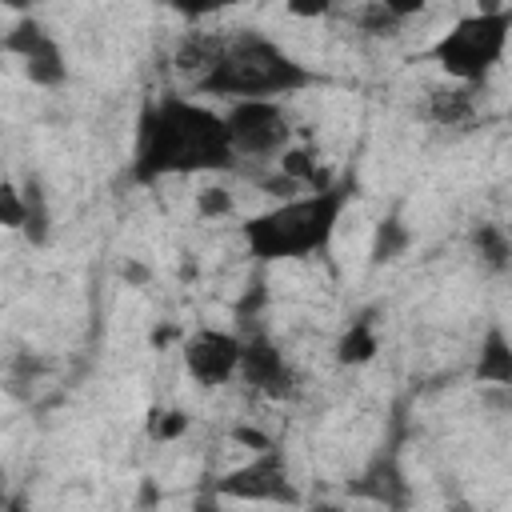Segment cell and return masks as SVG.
Masks as SVG:
<instances>
[{"instance_id": "obj_2", "label": "cell", "mask_w": 512, "mask_h": 512, "mask_svg": "<svg viewBox=\"0 0 512 512\" xmlns=\"http://www.w3.org/2000/svg\"><path fill=\"white\" fill-rule=\"evenodd\" d=\"M352 200V180L328 184L312 196H292L268 212H256L240 224L244 244L256 260H304L332 244V232Z\"/></svg>"}, {"instance_id": "obj_26", "label": "cell", "mask_w": 512, "mask_h": 512, "mask_svg": "<svg viewBox=\"0 0 512 512\" xmlns=\"http://www.w3.org/2000/svg\"><path fill=\"white\" fill-rule=\"evenodd\" d=\"M196 512H220V504H216V500H200Z\"/></svg>"}, {"instance_id": "obj_21", "label": "cell", "mask_w": 512, "mask_h": 512, "mask_svg": "<svg viewBox=\"0 0 512 512\" xmlns=\"http://www.w3.org/2000/svg\"><path fill=\"white\" fill-rule=\"evenodd\" d=\"M360 28H364V32H372V36H388L392 28H400V20L388 12V4H384V0H376V4L360 8Z\"/></svg>"}, {"instance_id": "obj_13", "label": "cell", "mask_w": 512, "mask_h": 512, "mask_svg": "<svg viewBox=\"0 0 512 512\" xmlns=\"http://www.w3.org/2000/svg\"><path fill=\"white\" fill-rule=\"evenodd\" d=\"M428 116L436 124H448V128H460L476 116V96L468 84L460 88H444V92H432V104H428Z\"/></svg>"}, {"instance_id": "obj_10", "label": "cell", "mask_w": 512, "mask_h": 512, "mask_svg": "<svg viewBox=\"0 0 512 512\" xmlns=\"http://www.w3.org/2000/svg\"><path fill=\"white\" fill-rule=\"evenodd\" d=\"M352 492L364 496V500H376V504H384V508H400L408 484H404V476L396 472L392 460H376V464L352 484Z\"/></svg>"}, {"instance_id": "obj_3", "label": "cell", "mask_w": 512, "mask_h": 512, "mask_svg": "<svg viewBox=\"0 0 512 512\" xmlns=\"http://www.w3.org/2000/svg\"><path fill=\"white\" fill-rule=\"evenodd\" d=\"M312 80L316 76L300 60H292L276 40L260 32H240V36H224L216 64L196 80V88L232 100H276L308 88Z\"/></svg>"}, {"instance_id": "obj_16", "label": "cell", "mask_w": 512, "mask_h": 512, "mask_svg": "<svg viewBox=\"0 0 512 512\" xmlns=\"http://www.w3.org/2000/svg\"><path fill=\"white\" fill-rule=\"evenodd\" d=\"M472 240H476V252H480L484 264H492V268H508L512 248H508V236H504L500 224H480V228L472 232Z\"/></svg>"}, {"instance_id": "obj_25", "label": "cell", "mask_w": 512, "mask_h": 512, "mask_svg": "<svg viewBox=\"0 0 512 512\" xmlns=\"http://www.w3.org/2000/svg\"><path fill=\"white\" fill-rule=\"evenodd\" d=\"M304 512H344V508H336V504H312V508H304Z\"/></svg>"}, {"instance_id": "obj_23", "label": "cell", "mask_w": 512, "mask_h": 512, "mask_svg": "<svg viewBox=\"0 0 512 512\" xmlns=\"http://www.w3.org/2000/svg\"><path fill=\"white\" fill-rule=\"evenodd\" d=\"M120 276H124L128 284H148V276H152V272H148L144 264H136V260H128V264L120 268Z\"/></svg>"}, {"instance_id": "obj_11", "label": "cell", "mask_w": 512, "mask_h": 512, "mask_svg": "<svg viewBox=\"0 0 512 512\" xmlns=\"http://www.w3.org/2000/svg\"><path fill=\"white\" fill-rule=\"evenodd\" d=\"M476 380L500 384V388L512 384V348H508L504 328H488V336L480 344V360H476Z\"/></svg>"}, {"instance_id": "obj_1", "label": "cell", "mask_w": 512, "mask_h": 512, "mask_svg": "<svg viewBox=\"0 0 512 512\" xmlns=\"http://www.w3.org/2000/svg\"><path fill=\"white\" fill-rule=\"evenodd\" d=\"M236 160L228 144L224 116L184 100V96H160L144 104L140 132H136V156H132V180L152 184L164 176H192V172H220Z\"/></svg>"}, {"instance_id": "obj_5", "label": "cell", "mask_w": 512, "mask_h": 512, "mask_svg": "<svg viewBox=\"0 0 512 512\" xmlns=\"http://www.w3.org/2000/svg\"><path fill=\"white\" fill-rule=\"evenodd\" d=\"M224 116L228 144L236 156H280L292 144V120L280 108V100H232Z\"/></svg>"}, {"instance_id": "obj_6", "label": "cell", "mask_w": 512, "mask_h": 512, "mask_svg": "<svg viewBox=\"0 0 512 512\" xmlns=\"http://www.w3.org/2000/svg\"><path fill=\"white\" fill-rule=\"evenodd\" d=\"M216 496L252 500V504H300V492H296V484L288 480V464H284V452H280V448L256 452L244 468L220 476Z\"/></svg>"}, {"instance_id": "obj_15", "label": "cell", "mask_w": 512, "mask_h": 512, "mask_svg": "<svg viewBox=\"0 0 512 512\" xmlns=\"http://www.w3.org/2000/svg\"><path fill=\"white\" fill-rule=\"evenodd\" d=\"M404 248H408V228H404L396 216L380 220L376 240H372V264H388V260H396Z\"/></svg>"}, {"instance_id": "obj_14", "label": "cell", "mask_w": 512, "mask_h": 512, "mask_svg": "<svg viewBox=\"0 0 512 512\" xmlns=\"http://www.w3.org/2000/svg\"><path fill=\"white\" fill-rule=\"evenodd\" d=\"M376 352H380V340H376V332H372L368 320H356V324L340 336V344H336V360H340V364H368Z\"/></svg>"}, {"instance_id": "obj_7", "label": "cell", "mask_w": 512, "mask_h": 512, "mask_svg": "<svg viewBox=\"0 0 512 512\" xmlns=\"http://www.w3.org/2000/svg\"><path fill=\"white\" fill-rule=\"evenodd\" d=\"M4 48H8L12 56H20L24 76H28L36 88H56V84L68 80L64 48L56 44V36H52L40 20H20V24L4 36Z\"/></svg>"}, {"instance_id": "obj_17", "label": "cell", "mask_w": 512, "mask_h": 512, "mask_svg": "<svg viewBox=\"0 0 512 512\" xmlns=\"http://www.w3.org/2000/svg\"><path fill=\"white\" fill-rule=\"evenodd\" d=\"M20 192H24V204H28L24 236H28L32 244H44V240H48V204H44V192H40V184H36V180H28Z\"/></svg>"}, {"instance_id": "obj_12", "label": "cell", "mask_w": 512, "mask_h": 512, "mask_svg": "<svg viewBox=\"0 0 512 512\" xmlns=\"http://www.w3.org/2000/svg\"><path fill=\"white\" fill-rule=\"evenodd\" d=\"M220 48H224V36H212V32H188V36L180 40V48H176V68H180L184 76H192V84H196V80L216 64Z\"/></svg>"}, {"instance_id": "obj_8", "label": "cell", "mask_w": 512, "mask_h": 512, "mask_svg": "<svg viewBox=\"0 0 512 512\" xmlns=\"http://www.w3.org/2000/svg\"><path fill=\"white\" fill-rule=\"evenodd\" d=\"M240 348L244 340H236L232 332H220V328H196L188 340H184V368L192 380L200 384H224L236 376L240 368Z\"/></svg>"}, {"instance_id": "obj_22", "label": "cell", "mask_w": 512, "mask_h": 512, "mask_svg": "<svg viewBox=\"0 0 512 512\" xmlns=\"http://www.w3.org/2000/svg\"><path fill=\"white\" fill-rule=\"evenodd\" d=\"M232 440H240L244 448H252V456H256V452H268V448H276V440H272L268 432H260V428H248V424L232 428Z\"/></svg>"}, {"instance_id": "obj_20", "label": "cell", "mask_w": 512, "mask_h": 512, "mask_svg": "<svg viewBox=\"0 0 512 512\" xmlns=\"http://www.w3.org/2000/svg\"><path fill=\"white\" fill-rule=\"evenodd\" d=\"M232 208H236V200H232L228 188H200V192H196V212H200L204 220L232 216Z\"/></svg>"}, {"instance_id": "obj_9", "label": "cell", "mask_w": 512, "mask_h": 512, "mask_svg": "<svg viewBox=\"0 0 512 512\" xmlns=\"http://www.w3.org/2000/svg\"><path fill=\"white\" fill-rule=\"evenodd\" d=\"M236 372H240L248 384H256L260 392H272V396H284V392L292 388V372H288L280 348L268 344L264 336H256V340H248V344L240 348V368H236Z\"/></svg>"}, {"instance_id": "obj_4", "label": "cell", "mask_w": 512, "mask_h": 512, "mask_svg": "<svg viewBox=\"0 0 512 512\" xmlns=\"http://www.w3.org/2000/svg\"><path fill=\"white\" fill-rule=\"evenodd\" d=\"M508 28H512V8L508 4L484 8L476 16L456 20L444 36L432 40V48L424 56L432 64H440L452 80L472 88L492 72V64H500V56L508 48Z\"/></svg>"}, {"instance_id": "obj_18", "label": "cell", "mask_w": 512, "mask_h": 512, "mask_svg": "<svg viewBox=\"0 0 512 512\" xmlns=\"http://www.w3.org/2000/svg\"><path fill=\"white\" fill-rule=\"evenodd\" d=\"M188 424H192V416L180 412V408H152V412H148V436L160 440V444L180 440V436L188 432Z\"/></svg>"}, {"instance_id": "obj_19", "label": "cell", "mask_w": 512, "mask_h": 512, "mask_svg": "<svg viewBox=\"0 0 512 512\" xmlns=\"http://www.w3.org/2000/svg\"><path fill=\"white\" fill-rule=\"evenodd\" d=\"M24 220H28L24 192H20L12 180H0V228H8V232H24Z\"/></svg>"}, {"instance_id": "obj_24", "label": "cell", "mask_w": 512, "mask_h": 512, "mask_svg": "<svg viewBox=\"0 0 512 512\" xmlns=\"http://www.w3.org/2000/svg\"><path fill=\"white\" fill-rule=\"evenodd\" d=\"M288 12H292V16H324L328 4H324V0H320V4H288Z\"/></svg>"}]
</instances>
